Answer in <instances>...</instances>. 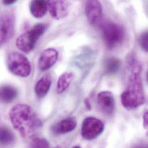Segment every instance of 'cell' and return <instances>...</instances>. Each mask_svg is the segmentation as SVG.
<instances>
[{"mask_svg":"<svg viewBox=\"0 0 148 148\" xmlns=\"http://www.w3.org/2000/svg\"><path fill=\"white\" fill-rule=\"evenodd\" d=\"M14 24V17L11 14H6L0 17V47L13 37Z\"/></svg>","mask_w":148,"mask_h":148,"instance_id":"obj_8","label":"cell"},{"mask_svg":"<svg viewBox=\"0 0 148 148\" xmlns=\"http://www.w3.org/2000/svg\"><path fill=\"white\" fill-rule=\"evenodd\" d=\"M143 125L145 129H148V112L145 111L143 116Z\"/></svg>","mask_w":148,"mask_h":148,"instance_id":"obj_21","label":"cell"},{"mask_svg":"<svg viewBox=\"0 0 148 148\" xmlns=\"http://www.w3.org/2000/svg\"><path fill=\"white\" fill-rule=\"evenodd\" d=\"M17 89L10 85H3L0 87V101L5 103L12 102L17 97Z\"/></svg>","mask_w":148,"mask_h":148,"instance_id":"obj_15","label":"cell"},{"mask_svg":"<svg viewBox=\"0 0 148 148\" xmlns=\"http://www.w3.org/2000/svg\"><path fill=\"white\" fill-rule=\"evenodd\" d=\"M77 122L74 116H71L61 120L51 127V132L56 135L64 134L73 131L77 126Z\"/></svg>","mask_w":148,"mask_h":148,"instance_id":"obj_12","label":"cell"},{"mask_svg":"<svg viewBox=\"0 0 148 148\" xmlns=\"http://www.w3.org/2000/svg\"><path fill=\"white\" fill-rule=\"evenodd\" d=\"M47 8L53 18L61 20L67 17L69 13V3L65 0H47Z\"/></svg>","mask_w":148,"mask_h":148,"instance_id":"obj_9","label":"cell"},{"mask_svg":"<svg viewBox=\"0 0 148 148\" xmlns=\"http://www.w3.org/2000/svg\"><path fill=\"white\" fill-rule=\"evenodd\" d=\"M85 10L89 23L93 26L100 25L103 17V8L100 1L86 0Z\"/></svg>","mask_w":148,"mask_h":148,"instance_id":"obj_7","label":"cell"},{"mask_svg":"<svg viewBox=\"0 0 148 148\" xmlns=\"http://www.w3.org/2000/svg\"><path fill=\"white\" fill-rule=\"evenodd\" d=\"M58 53L57 50L49 48L45 50L40 54L38 61V67L42 72L51 68L57 61Z\"/></svg>","mask_w":148,"mask_h":148,"instance_id":"obj_11","label":"cell"},{"mask_svg":"<svg viewBox=\"0 0 148 148\" xmlns=\"http://www.w3.org/2000/svg\"><path fill=\"white\" fill-rule=\"evenodd\" d=\"M17 0H2L3 3L5 5H11L13 3H14Z\"/></svg>","mask_w":148,"mask_h":148,"instance_id":"obj_22","label":"cell"},{"mask_svg":"<svg viewBox=\"0 0 148 148\" xmlns=\"http://www.w3.org/2000/svg\"><path fill=\"white\" fill-rule=\"evenodd\" d=\"M121 62L119 59L116 58H110L107 59L104 63L105 73L107 74H116L120 69Z\"/></svg>","mask_w":148,"mask_h":148,"instance_id":"obj_17","label":"cell"},{"mask_svg":"<svg viewBox=\"0 0 148 148\" xmlns=\"http://www.w3.org/2000/svg\"><path fill=\"white\" fill-rule=\"evenodd\" d=\"M51 82V77L49 74L41 77L35 86V92L36 96L39 98H43L46 96L50 89Z\"/></svg>","mask_w":148,"mask_h":148,"instance_id":"obj_13","label":"cell"},{"mask_svg":"<svg viewBox=\"0 0 148 148\" xmlns=\"http://www.w3.org/2000/svg\"><path fill=\"white\" fill-rule=\"evenodd\" d=\"M29 10L32 15L36 18H40L44 17L48 10L47 1L31 0Z\"/></svg>","mask_w":148,"mask_h":148,"instance_id":"obj_14","label":"cell"},{"mask_svg":"<svg viewBox=\"0 0 148 148\" xmlns=\"http://www.w3.org/2000/svg\"><path fill=\"white\" fill-rule=\"evenodd\" d=\"M47 25L45 24H38L29 31L19 36L16 41V45L20 51L24 53L31 52L39 40L45 32Z\"/></svg>","mask_w":148,"mask_h":148,"instance_id":"obj_4","label":"cell"},{"mask_svg":"<svg viewBox=\"0 0 148 148\" xmlns=\"http://www.w3.org/2000/svg\"><path fill=\"white\" fill-rule=\"evenodd\" d=\"M100 25L104 43L108 49H114L123 42L125 31L122 25L110 20L104 21Z\"/></svg>","mask_w":148,"mask_h":148,"instance_id":"obj_3","label":"cell"},{"mask_svg":"<svg viewBox=\"0 0 148 148\" xmlns=\"http://www.w3.org/2000/svg\"><path fill=\"white\" fill-rule=\"evenodd\" d=\"M9 118L13 127L25 138L32 137L43 123L32 108L25 104H18L10 111Z\"/></svg>","mask_w":148,"mask_h":148,"instance_id":"obj_1","label":"cell"},{"mask_svg":"<svg viewBox=\"0 0 148 148\" xmlns=\"http://www.w3.org/2000/svg\"><path fill=\"white\" fill-rule=\"evenodd\" d=\"M49 142L45 138H36L33 139L31 144L32 148H49Z\"/></svg>","mask_w":148,"mask_h":148,"instance_id":"obj_19","label":"cell"},{"mask_svg":"<svg viewBox=\"0 0 148 148\" xmlns=\"http://www.w3.org/2000/svg\"><path fill=\"white\" fill-rule=\"evenodd\" d=\"M85 105H86V107H87V109L89 110L90 109V103H89V100H88V99L85 100Z\"/></svg>","mask_w":148,"mask_h":148,"instance_id":"obj_23","label":"cell"},{"mask_svg":"<svg viewBox=\"0 0 148 148\" xmlns=\"http://www.w3.org/2000/svg\"><path fill=\"white\" fill-rule=\"evenodd\" d=\"M97 104L99 108L107 115H111L114 112L115 107V99L110 91H102L97 95Z\"/></svg>","mask_w":148,"mask_h":148,"instance_id":"obj_10","label":"cell"},{"mask_svg":"<svg viewBox=\"0 0 148 148\" xmlns=\"http://www.w3.org/2000/svg\"><path fill=\"white\" fill-rule=\"evenodd\" d=\"M148 31L143 32L140 36L139 42L142 49L145 51L148 52Z\"/></svg>","mask_w":148,"mask_h":148,"instance_id":"obj_20","label":"cell"},{"mask_svg":"<svg viewBox=\"0 0 148 148\" xmlns=\"http://www.w3.org/2000/svg\"><path fill=\"white\" fill-rule=\"evenodd\" d=\"M6 64L9 71L20 77H27L31 73V66L28 59L18 52H12L7 57Z\"/></svg>","mask_w":148,"mask_h":148,"instance_id":"obj_5","label":"cell"},{"mask_svg":"<svg viewBox=\"0 0 148 148\" xmlns=\"http://www.w3.org/2000/svg\"><path fill=\"white\" fill-rule=\"evenodd\" d=\"M14 136L12 132L5 126H0V144L9 145L14 142Z\"/></svg>","mask_w":148,"mask_h":148,"instance_id":"obj_18","label":"cell"},{"mask_svg":"<svg viewBox=\"0 0 148 148\" xmlns=\"http://www.w3.org/2000/svg\"><path fill=\"white\" fill-rule=\"evenodd\" d=\"M104 130V123L99 119L90 116L85 118L82 122L81 134L84 139L90 141L100 136Z\"/></svg>","mask_w":148,"mask_h":148,"instance_id":"obj_6","label":"cell"},{"mask_svg":"<svg viewBox=\"0 0 148 148\" xmlns=\"http://www.w3.org/2000/svg\"><path fill=\"white\" fill-rule=\"evenodd\" d=\"M74 77V74L71 72H65L61 74L57 82V93L58 94H61L64 92L71 85Z\"/></svg>","mask_w":148,"mask_h":148,"instance_id":"obj_16","label":"cell"},{"mask_svg":"<svg viewBox=\"0 0 148 148\" xmlns=\"http://www.w3.org/2000/svg\"><path fill=\"white\" fill-rule=\"evenodd\" d=\"M73 148H81V147H80L79 146H74V147H73Z\"/></svg>","mask_w":148,"mask_h":148,"instance_id":"obj_24","label":"cell"},{"mask_svg":"<svg viewBox=\"0 0 148 148\" xmlns=\"http://www.w3.org/2000/svg\"><path fill=\"white\" fill-rule=\"evenodd\" d=\"M141 66L130 69L131 74L126 90L121 95V102L127 110H133L142 106L145 101L143 81L141 75Z\"/></svg>","mask_w":148,"mask_h":148,"instance_id":"obj_2","label":"cell"}]
</instances>
